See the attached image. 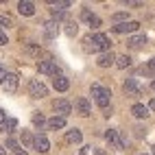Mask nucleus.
Instances as JSON below:
<instances>
[{
  "label": "nucleus",
  "instance_id": "obj_1",
  "mask_svg": "<svg viewBox=\"0 0 155 155\" xmlns=\"http://www.w3.org/2000/svg\"><path fill=\"white\" fill-rule=\"evenodd\" d=\"M83 44H85V50H90V53H107L111 42H109V37L107 35H103V33H94V35H87L83 39Z\"/></svg>",
  "mask_w": 155,
  "mask_h": 155
},
{
  "label": "nucleus",
  "instance_id": "obj_2",
  "mask_svg": "<svg viewBox=\"0 0 155 155\" xmlns=\"http://www.w3.org/2000/svg\"><path fill=\"white\" fill-rule=\"evenodd\" d=\"M92 96H94V103L101 107V109H107L109 107V98H111V92L107 87H103L98 83L92 85Z\"/></svg>",
  "mask_w": 155,
  "mask_h": 155
},
{
  "label": "nucleus",
  "instance_id": "obj_3",
  "mask_svg": "<svg viewBox=\"0 0 155 155\" xmlns=\"http://www.w3.org/2000/svg\"><path fill=\"white\" fill-rule=\"evenodd\" d=\"M28 94L33 96V98H44V96L48 94V87H46L39 79H31V81H28Z\"/></svg>",
  "mask_w": 155,
  "mask_h": 155
},
{
  "label": "nucleus",
  "instance_id": "obj_4",
  "mask_svg": "<svg viewBox=\"0 0 155 155\" xmlns=\"http://www.w3.org/2000/svg\"><path fill=\"white\" fill-rule=\"evenodd\" d=\"M122 92H125L127 96H142L144 94V87L138 83L136 79H127L125 85H122Z\"/></svg>",
  "mask_w": 155,
  "mask_h": 155
},
{
  "label": "nucleus",
  "instance_id": "obj_5",
  "mask_svg": "<svg viewBox=\"0 0 155 155\" xmlns=\"http://www.w3.org/2000/svg\"><path fill=\"white\" fill-rule=\"evenodd\" d=\"M53 109L57 111L55 116H61V118H66V116H70V114H72V105H70L66 98H55V101H53Z\"/></svg>",
  "mask_w": 155,
  "mask_h": 155
},
{
  "label": "nucleus",
  "instance_id": "obj_6",
  "mask_svg": "<svg viewBox=\"0 0 155 155\" xmlns=\"http://www.w3.org/2000/svg\"><path fill=\"white\" fill-rule=\"evenodd\" d=\"M105 140L111 144V147H116V149H125L127 147V140L120 136V131H116V129H109L107 133H105Z\"/></svg>",
  "mask_w": 155,
  "mask_h": 155
},
{
  "label": "nucleus",
  "instance_id": "obj_7",
  "mask_svg": "<svg viewBox=\"0 0 155 155\" xmlns=\"http://www.w3.org/2000/svg\"><path fill=\"white\" fill-rule=\"evenodd\" d=\"M74 111L79 114V116H90L92 114V107H90V101L85 98V96H79L77 101H74Z\"/></svg>",
  "mask_w": 155,
  "mask_h": 155
},
{
  "label": "nucleus",
  "instance_id": "obj_8",
  "mask_svg": "<svg viewBox=\"0 0 155 155\" xmlns=\"http://www.w3.org/2000/svg\"><path fill=\"white\" fill-rule=\"evenodd\" d=\"M37 70L42 74H53V77H59V66L55 61H37Z\"/></svg>",
  "mask_w": 155,
  "mask_h": 155
},
{
  "label": "nucleus",
  "instance_id": "obj_9",
  "mask_svg": "<svg viewBox=\"0 0 155 155\" xmlns=\"http://www.w3.org/2000/svg\"><path fill=\"white\" fill-rule=\"evenodd\" d=\"M33 149L37 153H48L50 151V142H48V138L44 136V133H37V136L33 138Z\"/></svg>",
  "mask_w": 155,
  "mask_h": 155
},
{
  "label": "nucleus",
  "instance_id": "obj_10",
  "mask_svg": "<svg viewBox=\"0 0 155 155\" xmlns=\"http://www.w3.org/2000/svg\"><path fill=\"white\" fill-rule=\"evenodd\" d=\"M2 90L7 94H13L18 90V74H11V72H7L5 79H2Z\"/></svg>",
  "mask_w": 155,
  "mask_h": 155
},
{
  "label": "nucleus",
  "instance_id": "obj_11",
  "mask_svg": "<svg viewBox=\"0 0 155 155\" xmlns=\"http://www.w3.org/2000/svg\"><path fill=\"white\" fill-rule=\"evenodd\" d=\"M138 28H140V22H136V20H129V22L116 24V26H114V33H136Z\"/></svg>",
  "mask_w": 155,
  "mask_h": 155
},
{
  "label": "nucleus",
  "instance_id": "obj_12",
  "mask_svg": "<svg viewBox=\"0 0 155 155\" xmlns=\"http://www.w3.org/2000/svg\"><path fill=\"white\" fill-rule=\"evenodd\" d=\"M114 61H116V55H114L111 50H107V53H101V55H98L96 64H98L101 68H109V66H114Z\"/></svg>",
  "mask_w": 155,
  "mask_h": 155
},
{
  "label": "nucleus",
  "instance_id": "obj_13",
  "mask_svg": "<svg viewBox=\"0 0 155 155\" xmlns=\"http://www.w3.org/2000/svg\"><path fill=\"white\" fill-rule=\"evenodd\" d=\"M15 129H18V120L11 118V116H7L2 122H0V131H2V133H13Z\"/></svg>",
  "mask_w": 155,
  "mask_h": 155
},
{
  "label": "nucleus",
  "instance_id": "obj_14",
  "mask_svg": "<svg viewBox=\"0 0 155 155\" xmlns=\"http://www.w3.org/2000/svg\"><path fill=\"white\" fill-rule=\"evenodd\" d=\"M81 18H83V20H85V22H87V24H90L92 28H98V26L103 24V22H101V18H98V15H94V13H90L87 9H83V13H81Z\"/></svg>",
  "mask_w": 155,
  "mask_h": 155
},
{
  "label": "nucleus",
  "instance_id": "obj_15",
  "mask_svg": "<svg viewBox=\"0 0 155 155\" xmlns=\"http://www.w3.org/2000/svg\"><path fill=\"white\" fill-rule=\"evenodd\" d=\"M53 87H55L57 92H66V90L70 87V81H68V77H64V74L55 77V79H53Z\"/></svg>",
  "mask_w": 155,
  "mask_h": 155
},
{
  "label": "nucleus",
  "instance_id": "obj_16",
  "mask_svg": "<svg viewBox=\"0 0 155 155\" xmlns=\"http://www.w3.org/2000/svg\"><path fill=\"white\" fill-rule=\"evenodd\" d=\"M46 125H48V129L59 131V129H64V127H66V118H61V116H53V118H48V120H46Z\"/></svg>",
  "mask_w": 155,
  "mask_h": 155
},
{
  "label": "nucleus",
  "instance_id": "obj_17",
  "mask_svg": "<svg viewBox=\"0 0 155 155\" xmlns=\"http://www.w3.org/2000/svg\"><path fill=\"white\" fill-rule=\"evenodd\" d=\"M18 11L22 15H33L35 13V5L28 2V0H20V2H18Z\"/></svg>",
  "mask_w": 155,
  "mask_h": 155
},
{
  "label": "nucleus",
  "instance_id": "obj_18",
  "mask_svg": "<svg viewBox=\"0 0 155 155\" xmlns=\"http://www.w3.org/2000/svg\"><path fill=\"white\" fill-rule=\"evenodd\" d=\"M131 114H133L136 118H147V116H149V107L142 105V103H136V105L131 107Z\"/></svg>",
  "mask_w": 155,
  "mask_h": 155
},
{
  "label": "nucleus",
  "instance_id": "obj_19",
  "mask_svg": "<svg viewBox=\"0 0 155 155\" xmlns=\"http://www.w3.org/2000/svg\"><path fill=\"white\" fill-rule=\"evenodd\" d=\"M44 26H46V37H48V39H53V37L59 33V24L55 22V20H48Z\"/></svg>",
  "mask_w": 155,
  "mask_h": 155
},
{
  "label": "nucleus",
  "instance_id": "obj_20",
  "mask_svg": "<svg viewBox=\"0 0 155 155\" xmlns=\"http://www.w3.org/2000/svg\"><path fill=\"white\" fill-rule=\"evenodd\" d=\"M144 44H147V37H144V35H131L127 39V46H131V48H140Z\"/></svg>",
  "mask_w": 155,
  "mask_h": 155
},
{
  "label": "nucleus",
  "instance_id": "obj_21",
  "mask_svg": "<svg viewBox=\"0 0 155 155\" xmlns=\"http://www.w3.org/2000/svg\"><path fill=\"white\" fill-rule=\"evenodd\" d=\"M81 131L79 129H70V131H66V142H70V144H79L81 142Z\"/></svg>",
  "mask_w": 155,
  "mask_h": 155
},
{
  "label": "nucleus",
  "instance_id": "obj_22",
  "mask_svg": "<svg viewBox=\"0 0 155 155\" xmlns=\"http://www.w3.org/2000/svg\"><path fill=\"white\" fill-rule=\"evenodd\" d=\"M118 68H129L131 66V57L129 55H120V57H116V61H114Z\"/></svg>",
  "mask_w": 155,
  "mask_h": 155
},
{
  "label": "nucleus",
  "instance_id": "obj_23",
  "mask_svg": "<svg viewBox=\"0 0 155 155\" xmlns=\"http://www.w3.org/2000/svg\"><path fill=\"white\" fill-rule=\"evenodd\" d=\"M111 22H116V24H122V22H129V13H127V11L114 13V15H111Z\"/></svg>",
  "mask_w": 155,
  "mask_h": 155
},
{
  "label": "nucleus",
  "instance_id": "obj_24",
  "mask_svg": "<svg viewBox=\"0 0 155 155\" xmlns=\"http://www.w3.org/2000/svg\"><path fill=\"white\" fill-rule=\"evenodd\" d=\"M79 155H105V153H103L101 149H96V147H83Z\"/></svg>",
  "mask_w": 155,
  "mask_h": 155
},
{
  "label": "nucleus",
  "instance_id": "obj_25",
  "mask_svg": "<svg viewBox=\"0 0 155 155\" xmlns=\"http://www.w3.org/2000/svg\"><path fill=\"white\" fill-rule=\"evenodd\" d=\"M22 142L26 149H33V136H31L28 131H22Z\"/></svg>",
  "mask_w": 155,
  "mask_h": 155
},
{
  "label": "nucleus",
  "instance_id": "obj_26",
  "mask_svg": "<svg viewBox=\"0 0 155 155\" xmlns=\"http://www.w3.org/2000/svg\"><path fill=\"white\" fill-rule=\"evenodd\" d=\"M0 26H2V28H11V26H13V20L9 18V15H2V13H0Z\"/></svg>",
  "mask_w": 155,
  "mask_h": 155
},
{
  "label": "nucleus",
  "instance_id": "obj_27",
  "mask_svg": "<svg viewBox=\"0 0 155 155\" xmlns=\"http://www.w3.org/2000/svg\"><path fill=\"white\" fill-rule=\"evenodd\" d=\"M50 7H53V11H57V9H59V11H64V9L70 7V2H68V0H64V2H50Z\"/></svg>",
  "mask_w": 155,
  "mask_h": 155
},
{
  "label": "nucleus",
  "instance_id": "obj_28",
  "mask_svg": "<svg viewBox=\"0 0 155 155\" xmlns=\"http://www.w3.org/2000/svg\"><path fill=\"white\" fill-rule=\"evenodd\" d=\"M33 122H35L37 127H42V125H46V118H44L39 111H35V114H33Z\"/></svg>",
  "mask_w": 155,
  "mask_h": 155
},
{
  "label": "nucleus",
  "instance_id": "obj_29",
  "mask_svg": "<svg viewBox=\"0 0 155 155\" xmlns=\"http://www.w3.org/2000/svg\"><path fill=\"white\" fill-rule=\"evenodd\" d=\"M66 33L72 37V35H77V22H68V26H66Z\"/></svg>",
  "mask_w": 155,
  "mask_h": 155
},
{
  "label": "nucleus",
  "instance_id": "obj_30",
  "mask_svg": "<svg viewBox=\"0 0 155 155\" xmlns=\"http://www.w3.org/2000/svg\"><path fill=\"white\" fill-rule=\"evenodd\" d=\"M7 149H13V151L18 149V142H15V138H9V140H7Z\"/></svg>",
  "mask_w": 155,
  "mask_h": 155
},
{
  "label": "nucleus",
  "instance_id": "obj_31",
  "mask_svg": "<svg viewBox=\"0 0 155 155\" xmlns=\"http://www.w3.org/2000/svg\"><path fill=\"white\" fill-rule=\"evenodd\" d=\"M0 44H9V39L5 35V31H0Z\"/></svg>",
  "mask_w": 155,
  "mask_h": 155
},
{
  "label": "nucleus",
  "instance_id": "obj_32",
  "mask_svg": "<svg viewBox=\"0 0 155 155\" xmlns=\"http://www.w3.org/2000/svg\"><path fill=\"white\" fill-rule=\"evenodd\" d=\"M13 155H26V151H24V149H22V147H18V149H15V151H13Z\"/></svg>",
  "mask_w": 155,
  "mask_h": 155
},
{
  "label": "nucleus",
  "instance_id": "obj_33",
  "mask_svg": "<svg viewBox=\"0 0 155 155\" xmlns=\"http://www.w3.org/2000/svg\"><path fill=\"white\" fill-rule=\"evenodd\" d=\"M149 70H153V72H155V57H153V59H149Z\"/></svg>",
  "mask_w": 155,
  "mask_h": 155
},
{
  "label": "nucleus",
  "instance_id": "obj_34",
  "mask_svg": "<svg viewBox=\"0 0 155 155\" xmlns=\"http://www.w3.org/2000/svg\"><path fill=\"white\" fill-rule=\"evenodd\" d=\"M5 74H7V72H5V66H0V83H2V79H5Z\"/></svg>",
  "mask_w": 155,
  "mask_h": 155
},
{
  "label": "nucleus",
  "instance_id": "obj_35",
  "mask_svg": "<svg viewBox=\"0 0 155 155\" xmlns=\"http://www.w3.org/2000/svg\"><path fill=\"white\" fill-rule=\"evenodd\" d=\"M149 109H153V111H155V98H153V101L149 103Z\"/></svg>",
  "mask_w": 155,
  "mask_h": 155
},
{
  "label": "nucleus",
  "instance_id": "obj_36",
  "mask_svg": "<svg viewBox=\"0 0 155 155\" xmlns=\"http://www.w3.org/2000/svg\"><path fill=\"white\" fill-rule=\"evenodd\" d=\"M5 118H7V114H5V111H2V109H0V122H2V120H5Z\"/></svg>",
  "mask_w": 155,
  "mask_h": 155
},
{
  "label": "nucleus",
  "instance_id": "obj_37",
  "mask_svg": "<svg viewBox=\"0 0 155 155\" xmlns=\"http://www.w3.org/2000/svg\"><path fill=\"white\" fill-rule=\"evenodd\" d=\"M0 155H7V151H5V147H0Z\"/></svg>",
  "mask_w": 155,
  "mask_h": 155
},
{
  "label": "nucleus",
  "instance_id": "obj_38",
  "mask_svg": "<svg viewBox=\"0 0 155 155\" xmlns=\"http://www.w3.org/2000/svg\"><path fill=\"white\" fill-rule=\"evenodd\" d=\"M153 155H155V144H153Z\"/></svg>",
  "mask_w": 155,
  "mask_h": 155
},
{
  "label": "nucleus",
  "instance_id": "obj_39",
  "mask_svg": "<svg viewBox=\"0 0 155 155\" xmlns=\"http://www.w3.org/2000/svg\"><path fill=\"white\" fill-rule=\"evenodd\" d=\"M153 90H155V81H153Z\"/></svg>",
  "mask_w": 155,
  "mask_h": 155
}]
</instances>
